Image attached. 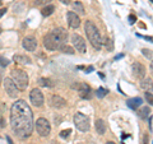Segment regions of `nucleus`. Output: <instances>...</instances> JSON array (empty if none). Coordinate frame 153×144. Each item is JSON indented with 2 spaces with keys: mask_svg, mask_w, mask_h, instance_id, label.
Returning a JSON list of instances; mask_svg holds the SVG:
<instances>
[{
  "mask_svg": "<svg viewBox=\"0 0 153 144\" xmlns=\"http://www.w3.org/2000/svg\"><path fill=\"white\" fill-rule=\"evenodd\" d=\"M10 125L14 134L21 139H26L32 134L33 114L26 101L18 99L13 103L10 108Z\"/></svg>",
  "mask_w": 153,
  "mask_h": 144,
  "instance_id": "nucleus-1",
  "label": "nucleus"
},
{
  "mask_svg": "<svg viewBox=\"0 0 153 144\" xmlns=\"http://www.w3.org/2000/svg\"><path fill=\"white\" fill-rule=\"evenodd\" d=\"M84 32L87 35V38L89 40V42L92 44V46L94 47L96 50H100L103 45V40L100 32L97 30V27L94 26L93 22L91 21H85V24H84Z\"/></svg>",
  "mask_w": 153,
  "mask_h": 144,
  "instance_id": "nucleus-2",
  "label": "nucleus"
},
{
  "mask_svg": "<svg viewBox=\"0 0 153 144\" xmlns=\"http://www.w3.org/2000/svg\"><path fill=\"white\" fill-rule=\"evenodd\" d=\"M10 78L13 82L17 84V87L19 89H26L28 85V75L26 74V71L19 70V69H14L10 71Z\"/></svg>",
  "mask_w": 153,
  "mask_h": 144,
  "instance_id": "nucleus-3",
  "label": "nucleus"
},
{
  "mask_svg": "<svg viewBox=\"0 0 153 144\" xmlns=\"http://www.w3.org/2000/svg\"><path fill=\"white\" fill-rule=\"evenodd\" d=\"M49 35H50V37L52 38V40H54V42L57 45L59 49H61V46H64L66 44V40H68V32L61 27L52 30Z\"/></svg>",
  "mask_w": 153,
  "mask_h": 144,
  "instance_id": "nucleus-4",
  "label": "nucleus"
},
{
  "mask_svg": "<svg viewBox=\"0 0 153 144\" xmlns=\"http://www.w3.org/2000/svg\"><path fill=\"white\" fill-rule=\"evenodd\" d=\"M74 125L79 131H88L89 130V119L82 112H76L74 115Z\"/></svg>",
  "mask_w": 153,
  "mask_h": 144,
  "instance_id": "nucleus-5",
  "label": "nucleus"
},
{
  "mask_svg": "<svg viewBox=\"0 0 153 144\" xmlns=\"http://www.w3.org/2000/svg\"><path fill=\"white\" fill-rule=\"evenodd\" d=\"M4 88H5V92L8 93V96L10 98H17L19 94V89L17 87V84L13 82L12 78H5L4 79Z\"/></svg>",
  "mask_w": 153,
  "mask_h": 144,
  "instance_id": "nucleus-6",
  "label": "nucleus"
},
{
  "mask_svg": "<svg viewBox=\"0 0 153 144\" xmlns=\"http://www.w3.org/2000/svg\"><path fill=\"white\" fill-rule=\"evenodd\" d=\"M36 130H37V133L40 134L41 137H47L50 134V131H51L50 122L47 121L46 119L40 117L36 121Z\"/></svg>",
  "mask_w": 153,
  "mask_h": 144,
  "instance_id": "nucleus-7",
  "label": "nucleus"
},
{
  "mask_svg": "<svg viewBox=\"0 0 153 144\" xmlns=\"http://www.w3.org/2000/svg\"><path fill=\"white\" fill-rule=\"evenodd\" d=\"M30 99L33 106L36 107H41L42 105H44L45 102V98H44V94H42V92L40 89H32L31 93H30Z\"/></svg>",
  "mask_w": 153,
  "mask_h": 144,
  "instance_id": "nucleus-8",
  "label": "nucleus"
},
{
  "mask_svg": "<svg viewBox=\"0 0 153 144\" xmlns=\"http://www.w3.org/2000/svg\"><path fill=\"white\" fill-rule=\"evenodd\" d=\"M70 38H71V44H73L74 49L76 51H79V52H82V54H84L87 49H85V41L83 40V37L79 36L78 33H73Z\"/></svg>",
  "mask_w": 153,
  "mask_h": 144,
  "instance_id": "nucleus-9",
  "label": "nucleus"
},
{
  "mask_svg": "<svg viewBox=\"0 0 153 144\" xmlns=\"http://www.w3.org/2000/svg\"><path fill=\"white\" fill-rule=\"evenodd\" d=\"M73 88L78 89L79 96L82 98H84V99H87V98L89 99L91 97H92V89H91V87H89L88 84H85V83H78V84H74Z\"/></svg>",
  "mask_w": 153,
  "mask_h": 144,
  "instance_id": "nucleus-10",
  "label": "nucleus"
},
{
  "mask_svg": "<svg viewBox=\"0 0 153 144\" xmlns=\"http://www.w3.org/2000/svg\"><path fill=\"white\" fill-rule=\"evenodd\" d=\"M49 102H50V106L52 108H56V110L64 108L66 106V101L63 97L57 96V94H52L50 97V99H49Z\"/></svg>",
  "mask_w": 153,
  "mask_h": 144,
  "instance_id": "nucleus-11",
  "label": "nucleus"
},
{
  "mask_svg": "<svg viewBox=\"0 0 153 144\" xmlns=\"http://www.w3.org/2000/svg\"><path fill=\"white\" fill-rule=\"evenodd\" d=\"M131 71H133V75L135 76L137 79L146 78V68H144V65L140 63H134L131 66Z\"/></svg>",
  "mask_w": 153,
  "mask_h": 144,
  "instance_id": "nucleus-12",
  "label": "nucleus"
},
{
  "mask_svg": "<svg viewBox=\"0 0 153 144\" xmlns=\"http://www.w3.org/2000/svg\"><path fill=\"white\" fill-rule=\"evenodd\" d=\"M66 18H68V24H69L70 28H74V30H76V28L80 26V18L76 16V13L68 12V14H66Z\"/></svg>",
  "mask_w": 153,
  "mask_h": 144,
  "instance_id": "nucleus-13",
  "label": "nucleus"
},
{
  "mask_svg": "<svg viewBox=\"0 0 153 144\" xmlns=\"http://www.w3.org/2000/svg\"><path fill=\"white\" fill-rule=\"evenodd\" d=\"M22 46H23V49H26L27 51L33 52L37 47V41H36V38H33V37H26L22 42Z\"/></svg>",
  "mask_w": 153,
  "mask_h": 144,
  "instance_id": "nucleus-14",
  "label": "nucleus"
},
{
  "mask_svg": "<svg viewBox=\"0 0 153 144\" xmlns=\"http://www.w3.org/2000/svg\"><path fill=\"white\" fill-rule=\"evenodd\" d=\"M142 103H143V99H142V98H139V97L129 98V99L126 101L128 107H129V108H131V110H137L139 106H142Z\"/></svg>",
  "mask_w": 153,
  "mask_h": 144,
  "instance_id": "nucleus-15",
  "label": "nucleus"
},
{
  "mask_svg": "<svg viewBox=\"0 0 153 144\" xmlns=\"http://www.w3.org/2000/svg\"><path fill=\"white\" fill-rule=\"evenodd\" d=\"M140 88L146 92H152L153 91V82L151 78H143L140 82Z\"/></svg>",
  "mask_w": 153,
  "mask_h": 144,
  "instance_id": "nucleus-16",
  "label": "nucleus"
},
{
  "mask_svg": "<svg viewBox=\"0 0 153 144\" xmlns=\"http://www.w3.org/2000/svg\"><path fill=\"white\" fill-rule=\"evenodd\" d=\"M94 128H96V131H97L100 135H103L106 133V124L102 119H97L94 122Z\"/></svg>",
  "mask_w": 153,
  "mask_h": 144,
  "instance_id": "nucleus-17",
  "label": "nucleus"
},
{
  "mask_svg": "<svg viewBox=\"0 0 153 144\" xmlns=\"http://www.w3.org/2000/svg\"><path fill=\"white\" fill-rule=\"evenodd\" d=\"M13 60L17 61V63H19V64H27V65L31 64V59L26 55H14Z\"/></svg>",
  "mask_w": 153,
  "mask_h": 144,
  "instance_id": "nucleus-18",
  "label": "nucleus"
},
{
  "mask_svg": "<svg viewBox=\"0 0 153 144\" xmlns=\"http://www.w3.org/2000/svg\"><path fill=\"white\" fill-rule=\"evenodd\" d=\"M38 83H40V85H42V87H49V88L55 85L54 82H52L51 79H49V78H40L38 79Z\"/></svg>",
  "mask_w": 153,
  "mask_h": 144,
  "instance_id": "nucleus-19",
  "label": "nucleus"
},
{
  "mask_svg": "<svg viewBox=\"0 0 153 144\" xmlns=\"http://www.w3.org/2000/svg\"><path fill=\"white\" fill-rule=\"evenodd\" d=\"M138 114H139L140 119H148V117H149V115H151V110H149V107H148V106H146V107H142L140 111Z\"/></svg>",
  "mask_w": 153,
  "mask_h": 144,
  "instance_id": "nucleus-20",
  "label": "nucleus"
},
{
  "mask_svg": "<svg viewBox=\"0 0 153 144\" xmlns=\"http://www.w3.org/2000/svg\"><path fill=\"white\" fill-rule=\"evenodd\" d=\"M54 10H55L54 5H47V7H45L44 9H42L41 13H42V16L44 17H49V16H51V14L54 13Z\"/></svg>",
  "mask_w": 153,
  "mask_h": 144,
  "instance_id": "nucleus-21",
  "label": "nucleus"
},
{
  "mask_svg": "<svg viewBox=\"0 0 153 144\" xmlns=\"http://www.w3.org/2000/svg\"><path fill=\"white\" fill-rule=\"evenodd\" d=\"M73 9H74L76 13L84 14V7H83V4L80 3V1H74L73 3Z\"/></svg>",
  "mask_w": 153,
  "mask_h": 144,
  "instance_id": "nucleus-22",
  "label": "nucleus"
},
{
  "mask_svg": "<svg viewBox=\"0 0 153 144\" xmlns=\"http://www.w3.org/2000/svg\"><path fill=\"white\" fill-rule=\"evenodd\" d=\"M60 50H61V52H64V54H69V55H73V54H74V49H73V47L66 46V45L61 46Z\"/></svg>",
  "mask_w": 153,
  "mask_h": 144,
  "instance_id": "nucleus-23",
  "label": "nucleus"
},
{
  "mask_svg": "<svg viewBox=\"0 0 153 144\" xmlns=\"http://www.w3.org/2000/svg\"><path fill=\"white\" fill-rule=\"evenodd\" d=\"M96 94H97L98 98H103L107 94V91L105 89V88H102V87H100V88L97 89V92H96Z\"/></svg>",
  "mask_w": 153,
  "mask_h": 144,
  "instance_id": "nucleus-24",
  "label": "nucleus"
},
{
  "mask_svg": "<svg viewBox=\"0 0 153 144\" xmlns=\"http://www.w3.org/2000/svg\"><path fill=\"white\" fill-rule=\"evenodd\" d=\"M52 0H36L35 4L36 7H40V5H46V4H50Z\"/></svg>",
  "mask_w": 153,
  "mask_h": 144,
  "instance_id": "nucleus-25",
  "label": "nucleus"
},
{
  "mask_svg": "<svg viewBox=\"0 0 153 144\" xmlns=\"http://www.w3.org/2000/svg\"><path fill=\"white\" fill-rule=\"evenodd\" d=\"M146 99L148 101V103L153 106V94L151 92H146Z\"/></svg>",
  "mask_w": 153,
  "mask_h": 144,
  "instance_id": "nucleus-26",
  "label": "nucleus"
},
{
  "mask_svg": "<svg viewBox=\"0 0 153 144\" xmlns=\"http://www.w3.org/2000/svg\"><path fill=\"white\" fill-rule=\"evenodd\" d=\"M70 133H71V130H70V129H66V130H63V131L60 133V137L63 138V139H66V138H69Z\"/></svg>",
  "mask_w": 153,
  "mask_h": 144,
  "instance_id": "nucleus-27",
  "label": "nucleus"
},
{
  "mask_svg": "<svg viewBox=\"0 0 153 144\" xmlns=\"http://www.w3.org/2000/svg\"><path fill=\"white\" fill-rule=\"evenodd\" d=\"M0 65H1V66H8L9 65V60L7 59V57H4V56L0 55Z\"/></svg>",
  "mask_w": 153,
  "mask_h": 144,
  "instance_id": "nucleus-28",
  "label": "nucleus"
},
{
  "mask_svg": "<svg viewBox=\"0 0 153 144\" xmlns=\"http://www.w3.org/2000/svg\"><path fill=\"white\" fill-rule=\"evenodd\" d=\"M142 52H143V55H144L146 57H148V59H151V57H152V52H151V50L143 49V50H142Z\"/></svg>",
  "mask_w": 153,
  "mask_h": 144,
  "instance_id": "nucleus-29",
  "label": "nucleus"
},
{
  "mask_svg": "<svg viewBox=\"0 0 153 144\" xmlns=\"http://www.w3.org/2000/svg\"><path fill=\"white\" fill-rule=\"evenodd\" d=\"M129 19H130V23H131V24H133V23H134V22H135V21H137V18H135V16H130V17H129Z\"/></svg>",
  "mask_w": 153,
  "mask_h": 144,
  "instance_id": "nucleus-30",
  "label": "nucleus"
},
{
  "mask_svg": "<svg viewBox=\"0 0 153 144\" xmlns=\"http://www.w3.org/2000/svg\"><path fill=\"white\" fill-rule=\"evenodd\" d=\"M92 70H93V66H88V68L85 69V73H91Z\"/></svg>",
  "mask_w": 153,
  "mask_h": 144,
  "instance_id": "nucleus-31",
  "label": "nucleus"
},
{
  "mask_svg": "<svg viewBox=\"0 0 153 144\" xmlns=\"http://www.w3.org/2000/svg\"><path fill=\"white\" fill-rule=\"evenodd\" d=\"M149 70H151V74L153 75V60L151 61V65H149Z\"/></svg>",
  "mask_w": 153,
  "mask_h": 144,
  "instance_id": "nucleus-32",
  "label": "nucleus"
},
{
  "mask_svg": "<svg viewBox=\"0 0 153 144\" xmlns=\"http://www.w3.org/2000/svg\"><path fill=\"white\" fill-rule=\"evenodd\" d=\"M61 3L63 4H66V5H68V4H70V0H60Z\"/></svg>",
  "mask_w": 153,
  "mask_h": 144,
  "instance_id": "nucleus-33",
  "label": "nucleus"
},
{
  "mask_svg": "<svg viewBox=\"0 0 153 144\" xmlns=\"http://www.w3.org/2000/svg\"><path fill=\"white\" fill-rule=\"evenodd\" d=\"M7 140H8V143H9V144H13V140H12V138L9 137V135L7 137Z\"/></svg>",
  "mask_w": 153,
  "mask_h": 144,
  "instance_id": "nucleus-34",
  "label": "nucleus"
},
{
  "mask_svg": "<svg viewBox=\"0 0 153 144\" xmlns=\"http://www.w3.org/2000/svg\"><path fill=\"white\" fill-rule=\"evenodd\" d=\"M4 121H3V119L1 117H0V128H4V126H5V125H4V124H3Z\"/></svg>",
  "mask_w": 153,
  "mask_h": 144,
  "instance_id": "nucleus-35",
  "label": "nucleus"
},
{
  "mask_svg": "<svg viewBox=\"0 0 153 144\" xmlns=\"http://www.w3.org/2000/svg\"><path fill=\"white\" fill-rule=\"evenodd\" d=\"M5 12H7V9H1V10H0V17H1V16H3V14H4V13H5Z\"/></svg>",
  "mask_w": 153,
  "mask_h": 144,
  "instance_id": "nucleus-36",
  "label": "nucleus"
},
{
  "mask_svg": "<svg viewBox=\"0 0 153 144\" xmlns=\"http://www.w3.org/2000/svg\"><path fill=\"white\" fill-rule=\"evenodd\" d=\"M123 56H124L123 54H121V55H117L116 57H115V60H119V59H121V57H123Z\"/></svg>",
  "mask_w": 153,
  "mask_h": 144,
  "instance_id": "nucleus-37",
  "label": "nucleus"
},
{
  "mask_svg": "<svg viewBox=\"0 0 153 144\" xmlns=\"http://www.w3.org/2000/svg\"><path fill=\"white\" fill-rule=\"evenodd\" d=\"M144 144H148V138L144 137Z\"/></svg>",
  "mask_w": 153,
  "mask_h": 144,
  "instance_id": "nucleus-38",
  "label": "nucleus"
},
{
  "mask_svg": "<svg viewBox=\"0 0 153 144\" xmlns=\"http://www.w3.org/2000/svg\"><path fill=\"white\" fill-rule=\"evenodd\" d=\"M106 144H115L114 142H106Z\"/></svg>",
  "mask_w": 153,
  "mask_h": 144,
  "instance_id": "nucleus-39",
  "label": "nucleus"
},
{
  "mask_svg": "<svg viewBox=\"0 0 153 144\" xmlns=\"http://www.w3.org/2000/svg\"><path fill=\"white\" fill-rule=\"evenodd\" d=\"M0 79H1V69H0Z\"/></svg>",
  "mask_w": 153,
  "mask_h": 144,
  "instance_id": "nucleus-40",
  "label": "nucleus"
},
{
  "mask_svg": "<svg viewBox=\"0 0 153 144\" xmlns=\"http://www.w3.org/2000/svg\"><path fill=\"white\" fill-rule=\"evenodd\" d=\"M0 32H1V27H0Z\"/></svg>",
  "mask_w": 153,
  "mask_h": 144,
  "instance_id": "nucleus-41",
  "label": "nucleus"
}]
</instances>
